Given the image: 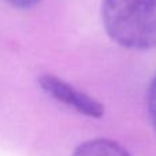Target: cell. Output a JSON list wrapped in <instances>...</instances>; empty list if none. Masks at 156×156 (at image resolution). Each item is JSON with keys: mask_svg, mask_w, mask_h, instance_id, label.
<instances>
[{"mask_svg": "<svg viewBox=\"0 0 156 156\" xmlns=\"http://www.w3.org/2000/svg\"><path fill=\"white\" fill-rule=\"evenodd\" d=\"M101 19L119 45L140 51L156 47V0H103Z\"/></svg>", "mask_w": 156, "mask_h": 156, "instance_id": "cell-1", "label": "cell"}, {"mask_svg": "<svg viewBox=\"0 0 156 156\" xmlns=\"http://www.w3.org/2000/svg\"><path fill=\"white\" fill-rule=\"evenodd\" d=\"M38 85L51 97L58 101L74 108L78 112L92 118H101L104 115V105L89 94L78 90L73 85L51 74H41L38 77Z\"/></svg>", "mask_w": 156, "mask_h": 156, "instance_id": "cell-2", "label": "cell"}, {"mask_svg": "<svg viewBox=\"0 0 156 156\" xmlns=\"http://www.w3.org/2000/svg\"><path fill=\"white\" fill-rule=\"evenodd\" d=\"M73 156H130V154L121 144L112 140L94 138L81 144Z\"/></svg>", "mask_w": 156, "mask_h": 156, "instance_id": "cell-3", "label": "cell"}, {"mask_svg": "<svg viewBox=\"0 0 156 156\" xmlns=\"http://www.w3.org/2000/svg\"><path fill=\"white\" fill-rule=\"evenodd\" d=\"M147 108H148L151 123L156 130V76L152 78L151 83H149L148 94H147Z\"/></svg>", "mask_w": 156, "mask_h": 156, "instance_id": "cell-4", "label": "cell"}, {"mask_svg": "<svg viewBox=\"0 0 156 156\" xmlns=\"http://www.w3.org/2000/svg\"><path fill=\"white\" fill-rule=\"evenodd\" d=\"M5 2L15 8L26 10V8H32V7H34V5H37L41 0H5Z\"/></svg>", "mask_w": 156, "mask_h": 156, "instance_id": "cell-5", "label": "cell"}]
</instances>
